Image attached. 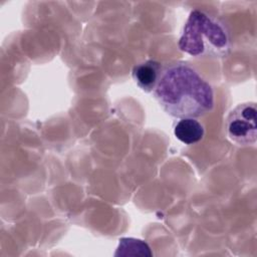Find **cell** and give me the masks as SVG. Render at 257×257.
Segmentation results:
<instances>
[{"mask_svg": "<svg viewBox=\"0 0 257 257\" xmlns=\"http://www.w3.org/2000/svg\"><path fill=\"white\" fill-rule=\"evenodd\" d=\"M153 92L160 106L177 118L203 116L213 109L215 103L212 86L184 61L164 66Z\"/></svg>", "mask_w": 257, "mask_h": 257, "instance_id": "1", "label": "cell"}, {"mask_svg": "<svg viewBox=\"0 0 257 257\" xmlns=\"http://www.w3.org/2000/svg\"><path fill=\"white\" fill-rule=\"evenodd\" d=\"M178 46L194 57H224L231 47L230 32L219 18L195 9L183 27Z\"/></svg>", "mask_w": 257, "mask_h": 257, "instance_id": "2", "label": "cell"}, {"mask_svg": "<svg viewBox=\"0 0 257 257\" xmlns=\"http://www.w3.org/2000/svg\"><path fill=\"white\" fill-rule=\"evenodd\" d=\"M257 108L255 102H243L234 107L226 119L228 138L238 146L254 145L257 139Z\"/></svg>", "mask_w": 257, "mask_h": 257, "instance_id": "3", "label": "cell"}, {"mask_svg": "<svg viewBox=\"0 0 257 257\" xmlns=\"http://www.w3.org/2000/svg\"><path fill=\"white\" fill-rule=\"evenodd\" d=\"M163 70L162 64L153 59L143 61L133 68V78L137 85L146 92L154 91L156 88L161 73Z\"/></svg>", "mask_w": 257, "mask_h": 257, "instance_id": "4", "label": "cell"}, {"mask_svg": "<svg viewBox=\"0 0 257 257\" xmlns=\"http://www.w3.org/2000/svg\"><path fill=\"white\" fill-rule=\"evenodd\" d=\"M175 137L186 145L199 143L205 134L204 126L196 118H180L174 127Z\"/></svg>", "mask_w": 257, "mask_h": 257, "instance_id": "5", "label": "cell"}, {"mask_svg": "<svg viewBox=\"0 0 257 257\" xmlns=\"http://www.w3.org/2000/svg\"><path fill=\"white\" fill-rule=\"evenodd\" d=\"M148 243L141 239L136 238H121L119 239L118 246L114 256H152Z\"/></svg>", "mask_w": 257, "mask_h": 257, "instance_id": "6", "label": "cell"}]
</instances>
